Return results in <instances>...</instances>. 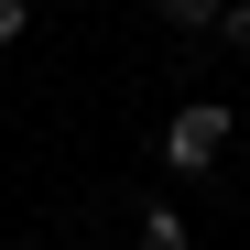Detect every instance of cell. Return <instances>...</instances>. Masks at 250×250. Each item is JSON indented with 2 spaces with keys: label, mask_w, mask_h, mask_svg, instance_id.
<instances>
[{
  "label": "cell",
  "mask_w": 250,
  "mask_h": 250,
  "mask_svg": "<svg viewBox=\"0 0 250 250\" xmlns=\"http://www.w3.org/2000/svg\"><path fill=\"white\" fill-rule=\"evenodd\" d=\"M22 250H33V239H22Z\"/></svg>",
  "instance_id": "6"
},
{
  "label": "cell",
  "mask_w": 250,
  "mask_h": 250,
  "mask_svg": "<svg viewBox=\"0 0 250 250\" xmlns=\"http://www.w3.org/2000/svg\"><path fill=\"white\" fill-rule=\"evenodd\" d=\"M229 131H239V120H229L218 98H196V109H174V120H163V163H174V174H207V163L229 152Z\"/></svg>",
  "instance_id": "1"
},
{
  "label": "cell",
  "mask_w": 250,
  "mask_h": 250,
  "mask_svg": "<svg viewBox=\"0 0 250 250\" xmlns=\"http://www.w3.org/2000/svg\"><path fill=\"white\" fill-rule=\"evenodd\" d=\"M218 44H229V55H250V0H229V11H218Z\"/></svg>",
  "instance_id": "4"
},
{
  "label": "cell",
  "mask_w": 250,
  "mask_h": 250,
  "mask_svg": "<svg viewBox=\"0 0 250 250\" xmlns=\"http://www.w3.org/2000/svg\"><path fill=\"white\" fill-rule=\"evenodd\" d=\"M33 33V0H0V44H22Z\"/></svg>",
  "instance_id": "5"
},
{
  "label": "cell",
  "mask_w": 250,
  "mask_h": 250,
  "mask_svg": "<svg viewBox=\"0 0 250 250\" xmlns=\"http://www.w3.org/2000/svg\"><path fill=\"white\" fill-rule=\"evenodd\" d=\"M131 250H185V207H142V229H131Z\"/></svg>",
  "instance_id": "2"
},
{
  "label": "cell",
  "mask_w": 250,
  "mask_h": 250,
  "mask_svg": "<svg viewBox=\"0 0 250 250\" xmlns=\"http://www.w3.org/2000/svg\"><path fill=\"white\" fill-rule=\"evenodd\" d=\"M218 11H229V0H152V22H174V33H207Z\"/></svg>",
  "instance_id": "3"
}]
</instances>
